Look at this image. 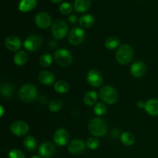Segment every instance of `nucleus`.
Segmentation results:
<instances>
[{"mask_svg":"<svg viewBox=\"0 0 158 158\" xmlns=\"http://www.w3.org/2000/svg\"><path fill=\"white\" fill-rule=\"evenodd\" d=\"M85 40V32L82 28L75 26L70 30L68 36L69 43L73 46H79Z\"/></svg>","mask_w":158,"mask_h":158,"instance_id":"0eeeda50","label":"nucleus"},{"mask_svg":"<svg viewBox=\"0 0 158 158\" xmlns=\"http://www.w3.org/2000/svg\"><path fill=\"white\" fill-rule=\"evenodd\" d=\"M43 45V39L37 35H30L24 42V47L30 52H35L41 48Z\"/></svg>","mask_w":158,"mask_h":158,"instance_id":"6e6552de","label":"nucleus"},{"mask_svg":"<svg viewBox=\"0 0 158 158\" xmlns=\"http://www.w3.org/2000/svg\"><path fill=\"white\" fill-rule=\"evenodd\" d=\"M15 93V88L12 84L9 83H2L1 85V94L6 98H9L12 97Z\"/></svg>","mask_w":158,"mask_h":158,"instance_id":"b1692460","label":"nucleus"},{"mask_svg":"<svg viewBox=\"0 0 158 158\" xmlns=\"http://www.w3.org/2000/svg\"><path fill=\"white\" fill-rule=\"evenodd\" d=\"M106 106L103 103H97L94 106V113L97 116H102L106 114Z\"/></svg>","mask_w":158,"mask_h":158,"instance_id":"7c9ffc66","label":"nucleus"},{"mask_svg":"<svg viewBox=\"0 0 158 158\" xmlns=\"http://www.w3.org/2000/svg\"><path fill=\"white\" fill-rule=\"evenodd\" d=\"M38 79L40 82L43 84L49 86L53 84L55 82V77L51 72L48 70H43L40 73L38 76Z\"/></svg>","mask_w":158,"mask_h":158,"instance_id":"f3484780","label":"nucleus"},{"mask_svg":"<svg viewBox=\"0 0 158 158\" xmlns=\"http://www.w3.org/2000/svg\"><path fill=\"white\" fill-rule=\"evenodd\" d=\"M23 145L27 151H35L37 148V141L35 137L28 136L23 140Z\"/></svg>","mask_w":158,"mask_h":158,"instance_id":"5701e85b","label":"nucleus"},{"mask_svg":"<svg viewBox=\"0 0 158 158\" xmlns=\"http://www.w3.org/2000/svg\"><path fill=\"white\" fill-rule=\"evenodd\" d=\"M120 140L123 144L126 146H131L135 142V137L132 133L124 132L120 136Z\"/></svg>","mask_w":158,"mask_h":158,"instance_id":"a878e982","label":"nucleus"},{"mask_svg":"<svg viewBox=\"0 0 158 158\" xmlns=\"http://www.w3.org/2000/svg\"><path fill=\"white\" fill-rule=\"evenodd\" d=\"M91 0H75L74 9L78 12H84L90 8Z\"/></svg>","mask_w":158,"mask_h":158,"instance_id":"6ab92c4d","label":"nucleus"},{"mask_svg":"<svg viewBox=\"0 0 158 158\" xmlns=\"http://www.w3.org/2000/svg\"><path fill=\"white\" fill-rule=\"evenodd\" d=\"M56 151V147L50 142H45L40 145L39 148V154L40 156L44 158H49L54 155Z\"/></svg>","mask_w":158,"mask_h":158,"instance_id":"4468645a","label":"nucleus"},{"mask_svg":"<svg viewBox=\"0 0 158 158\" xmlns=\"http://www.w3.org/2000/svg\"><path fill=\"white\" fill-rule=\"evenodd\" d=\"M137 107L140 108V109H142V108H145V103L143 101H139L137 104Z\"/></svg>","mask_w":158,"mask_h":158,"instance_id":"c9c22d12","label":"nucleus"},{"mask_svg":"<svg viewBox=\"0 0 158 158\" xmlns=\"http://www.w3.org/2000/svg\"><path fill=\"white\" fill-rule=\"evenodd\" d=\"M35 23L41 29H47L52 23V19L47 12H40L35 15Z\"/></svg>","mask_w":158,"mask_h":158,"instance_id":"f8f14e48","label":"nucleus"},{"mask_svg":"<svg viewBox=\"0 0 158 158\" xmlns=\"http://www.w3.org/2000/svg\"><path fill=\"white\" fill-rule=\"evenodd\" d=\"M88 130L92 135L97 137H101L105 135L107 131V125L104 120L101 118H94L88 124Z\"/></svg>","mask_w":158,"mask_h":158,"instance_id":"f257e3e1","label":"nucleus"},{"mask_svg":"<svg viewBox=\"0 0 158 158\" xmlns=\"http://www.w3.org/2000/svg\"><path fill=\"white\" fill-rule=\"evenodd\" d=\"M134 58V49L130 45L123 44L118 48L116 52V60L120 64L127 65Z\"/></svg>","mask_w":158,"mask_h":158,"instance_id":"f03ea898","label":"nucleus"},{"mask_svg":"<svg viewBox=\"0 0 158 158\" xmlns=\"http://www.w3.org/2000/svg\"><path fill=\"white\" fill-rule=\"evenodd\" d=\"M52 57L50 54L45 53L40 58V64L43 67H48L52 64Z\"/></svg>","mask_w":158,"mask_h":158,"instance_id":"c756f323","label":"nucleus"},{"mask_svg":"<svg viewBox=\"0 0 158 158\" xmlns=\"http://www.w3.org/2000/svg\"><path fill=\"white\" fill-rule=\"evenodd\" d=\"M54 60L56 63L60 66L66 67L69 66L73 62V57L70 52L64 48L58 49L54 52Z\"/></svg>","mask_w":158,"mask_h":158,"instance_id":"39448f33","label":"nucleus"},{"mask_svg":"<svg viewBox=\"0 0 158 158\" xmlns=\"http://www.w3.org/2000/svg\"><path fill=\"white\" fill-rule=\"evenodd\" d=\"M19 96L23 101L32 102L37 97V89L32 83H26L20 88Z\"/></svg>","mask_w":158,"mask_h":158,"instance_id":"20e7f679","label":"nucleus"},{"mask_svg":"<svg viewBox=\"0 0 158 158\" xmlns=\"http://www.w3.org/2000/svg\"><path fill=\"white\" fill-rule=\"evenodd\" d=\"M68 33V26L63 20L57 19L52 26V34L57 40L63 39Z\"/></svg>","mask_w":158,"mask_h":158,"instance_id":"423d86ee","label":"nucleus"},{"mask_svg":"<svg viewBox=\"0 0 158 158\" xmlns=\"http://www.w3.org/2000/svg\"><path fill=\"white\" fill-rule=\"evenodd\" d=\"M105 47L107 49H114L120 45V40L116 37H110L105 41Z\"/></svg>","mask_w":158,"mask_h":158,"instance_id":"cd10ccee","label":"nucleus"},{"mask_svg":"<svg viewBox=\"0 0 158 158\" xmlns=\"http://www.w3.org/2000/svg\"><path fill=\"white\" fill-rule=\"evenodd\" d=\"M86 145V148H89V150H96L98 148L100 143L96 137H90L87 140Z\"/></svg>","mask_w":158,"mask_h":158,"instance_id":"2f4dec72","label":"nucleus"},{"mask_svg":"<svg viewBox=\"0 0 158 158\" xmlns=\"http://www.w3.org/2000/svg\"><path fill=\"white\" fill-rule=\"evenodd\" d=\"M69 89V83H66L64 80L57 81L54 84V89L56 90V92L59 93V94H66V93L68 92Z\"/></svg>","mask_w":158,"mask_h":158,"instance_id":"bb28decb","label":"nucleus"},{"mask_svg":"<svg viewBox=\"0 0 158 158\" xmlns=\"http://www.w3.org/2000/svg\"><path fill=\"white\" fill-rule=\"evenodd\" d=\"M98 99V94L96 91L90 90L86 93L83 97V101L84 103L87 106H93L95 104Z\"/></svg>","mask_w":158,"mask_h":158,"instance_id":"aec40b11","label":"nucleus"},{"mask_svg":"<svg viewBox=\"0 0 158 158\" xmlns=\"http://www.w3.org/2000/svg\"><path fill=\"white\" fill-rule=\"evenodd\" d=\"M1 111H2V115L1 116H2L3 115V107H2V106H1Z\"/></svg>","mask_w":158,"mask_h":158,"instance_id":"58836bf2","label":"nucleus"},{"mask_svg":"<svg viewBox=\"0 0 158 158\" xmlns=\"http://www.w3.org/2000/svg\"><path fill=\"white\" fill-rule=\"evenodd\" d=\"M14 63L17 66H23L28 61V55L24 51H19L14 56Z\"/></svg>","mask_w":158,"mask_h":158,"instance_id":"393cba45","label":"nucleus"},{"mask_svg":"<svg viewBox=\"0 0 158 158\" xmlns=\"http://www.w3.org/2000/svg\"><path fill=\"white\" fill-rule=\"evenodd\" d=\"M86 146V145L85 144L83 140L76 139V140H73L69 143L68 151L73 155H80V154H83L84 152Z\"/></svg>","mask_w":158,"mask_h":158,"instance_id":"9b49d317","label":"nucleus"},{"mask_svg":"<svg viewBox=\"0 0 158 158\" xmlns=\"http://www.w3.org/2000/svg\"><path fill=\"white\" fill-rule=\"evenodd\" d=\"M50 1L52 2H54V3H58V2H60L62 0H50Z\"/></svg>","mask_w":158,"mask_h":158,"instance_id":"e433bc0d","label":"nucleus"},{"mask_svg":"<svg viewBox=\"0 0 158 158\" xmlns=\"http://www.w3.org/2000/svg\"><path fill=\"white\" fill-rule=\"evenodd\" d=\"M77 17L76 16V15H71L69 17V21L71 23H73H73H77Z\"/></svg>","mask_w":158,"mask_h":158,"instance_id":"f704fd0d","label":"nucleus"},{"mask_svg":"<svg viewBox=\"0 0 158 158\" xmlns=\"http://www.w3.org/2000/svg\"><path fill=\"white\" fill-rule=\"evenodd\" d=\"M69 133L64 128H59L53 135V140L58 146H65L69 141Z\"/></svg>","mask_w":158,"mask_h":158,"instance_id":"ddd939ff","label":"nucleus"},{"mask_svg":"<svg viewBox=\"0 0 158 158\" xmlns=\"http://www.w3.org/2000/svg\"><path fill=\"white\" fill-rule=\"evenodd\" d=\"M79 23L82 27L90 28L91 26H94V23H95V19L90 14H86L80 17Z\"/></svg>","mask_w":158,"mask_h":158,"instance_id":"4be33fe9","label":"nucleus"},{"mask_svg":"<svg viewBox=\"0 0 158 158\" xmlns=\"http://www.w3.org/2000/svg\"><path fill=\"white\" fill-rule=\"evenodd\" d=\"M5 46L9 50L12 52L18 51L22 46V42L20 39H19L15 35H9L5 40Z\"/></svg>","mask_w":158,"mask_h":158,"instance_id":"dca6fc26","label":"nucleus"},{"mask_svg":"<svg viewBox=\"0 0 158 158\" xmlns=\"http://www.w3.org/2000/svg\"><path fill=\"white\" fill-rule=\"evenodd\" d=\"M100 97L105 103L114 104L118 100V94L114 86L106 85L100 89Z\"/></svg>","mask_w":158,"mask_h":158,"instance_id":"7ed1b4c3","label":"nucleus"},{"mask_svg":"<svg viewBox=\"0 0 158 158\" xmlns=\"http://www.w3.org/2000/svg\"><path fill=\"white\" fill-rule=\"evenodd\" d=\"M9 158H26L24 153L18 149H13L9 152Z\"/></svg>","mask_w":158,"mask_h":158,"instance_id":"72a5a7b5","label":"nucleus"},{"mask_svg":"<svg viewBox=\"0 0 158 158\" xmlns=\"http://www.w3.org/2000/svg\"><path fill=\"white\" fill-rule=\"evenodd\" d=\"M147 71V66L142 61H136L131 65V73L135 78H140L145 74Z\"/></svg>","mask_w":158,"mask_h":158,"instance_id":"2eb2a0df","label":"nucleus"},{"mask_svg":"<svg viewBox=\"0 0 158 158\" xmlns=\"http://www.w3.org/2000/svg\"><path fill=\"white\" fill-rule=\"evenodd\" d=\"M36 5V0H20L19 9L21 12H26L32 10Z\"/></svg>","mask_w":158,"mask_h":158,"instance_id":"412c9836","label":"nucleus"},{"mask_svg":"<svg viewBox=\"0 0 158 158\" xmlns=\"http://www.w3.org/2000/svg\"><path fill=\"white\" fill-rule=\"evenodd\" d=\"M31 158H41V156H39V155H35V156H32Z\"/></svg>","mask_w":158,"mask_h":158,"instance_id":"4c0bfd02","label":"nucleus"},{"mask_svg":"<svg viewBox=\"0 0 158 158\" xmlns=\"http://www.w3.org/2000/svg\"><path fill=\"white\" fill-rule=\"evenodd\" d=\"M63 107V102L59 99H53L49 104V110L51 112H58Z\"/></svg>","mask_w":158,"mask_h":158,"instance_id":"c85d7f7f","label":"nucleus"},{"mask_svg":"<svg viewBox=\"0 0 158 158\" xmlns=\"http://www.w3.org/2000/svg\"><path fill=\"white\" fill-rule=\"evenodd\" d=\"M73 10V6L70 3L67 2H63L60 6V11L61 13L66 15V14H69L72 12Z\"/></svg>","mask_w":158,"mask_h":158,"instance_id":"473e14b6","label":"nucleus"},{"mask_svg":"<svg viewBox=\"0 0 158 158\" xmlns=\"http://www.w3.org/2000/svg\"><path fill=\"white\" fill-rule=\"evenodd\" d=\"M11 132L16 137H23L29 132V126L24 121L18 120L11 125Z\"/></svg>","mask_w":158,"mask_h":158,"instance_id":"1a4fd4ad","label":"nucleus"},{"mask_svg":"<svg viewBox=\"0 0 158 158\" xmlns=\"http://www.w3.org/2000/svg\"><path fill=\"white\" fill-rule=\"evenodd\" d=\"M145 110L149 115L157 117L158 116V100L151 99L145 103Z\"/></svg>","mask_w":158,"mask_h":158,"instance_id":"a211bd4d","label":"nucleus"},{"mask_svg":"<svg viewBox=\"0 0 158 158\" xmlns=\"http://www.w3.org/2000/svg\"><path fill=\"white\" fill-rule=\"evenodd\" d=\"M86 81L90 86L98 87L103 83V76L99 71L92 69L89 70L86 75Z\"/></svg>","mask_w":158,"mask_h":158,"instance_id":"9d476101","label":"nucleus"}]
</instances>
